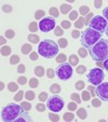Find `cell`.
<instances>
[{"label": "cell", "mask_w": 108, "mask_h": 122, "mask_svg": "<svg viewBox=\"0 0 108 122\" xmlns=\"http://www.w3.org/2000/svg\"><path fill=\"white\" fill-rule=\"evenodd\" d=\"M89 54L95 62H104L108 58V39L101 38L93 46L90 48Z\"/></svg>", "instance_id": "6da1fadb"}, {"label": "cell", "mask_w": 108, "mask_h": 122, "mask_svg": "<svg viewBox=\"0 0 108 122\" xmlns=\"http://www.w3.org/2000/svg\"><path fill=\"white\" fill-rule=\"evenodd\" d=\"M38 53L44 58H53L58 53V44L52 39H44L38 46Z\"/></svg>", "instance_id": "7a4b0ae2"}, {"label": "cell", "mask_w": 108, "mask_h": 122, "mask_svg": "<svg viewBox=\"0 0 108 122\" xmlns=\"http://www.w3.org/2000/svg\"><path fill=\"white\" fill-rule=\"evenodd\" d=\"M24 113V108L22 105H16V104H8L7 106L1 111V119L5 122H15V120L20 116Z\"/></svg>", "instance_id": "3957f363"}, {"label": "cell", "mask_w": 108, "mask_h": 122, "mask_svg": "<svg viewBox=\"0 0 108 122\" xmlns=\"http://www.w3.org/2000/svg\"><path fill=\"white\" fill-rule=\"evenodd\" d=\"M101 36L102 34L99 31H96V30L92 29V28L87 27L81 34V38H80L81 44H82L83 48L90 49L101 39Z\"/></svg>", "instance_id": "277c9868"}, {"label": "cell", "mask_w": 108, "mask_h": 122, "mask_svg": "<svg viewBox=\"0 0 108 122\" xmlns=\"http://www.w3.org/2000/svg\"><path fill=\"white\" fill-rule=\"evenodd\" d=\"M55 75L60 80H68L72 76V67L69 63H62L56 67Z\"/></svg>", "instance_id": "5b68a950"}, {"label": "cell", "mask_w": 108, "mask_h": 122, "mask_svg": "<svg viewBox=\"0 0 108 122\" xmlns=\"http://www.w3.org/2000/svg\"><path fill=\"white\" fill-rule=\"evenodd\" d=\"M87 79L90 82V84L96 85L97 86V85L101 84V83L103 82V80L105 79V74H104V71L99 67H96V68L91 69V70L87 72Z\"/></svg>", "instance_id": "8992f818"}, {"label": "cell", "mask_w": 108, "mask_h": 122, "mask_svg": "<svg viewBox=\"0 0 108 122\" xmlns=\"http://www.w3.org/2000/svg\"><path fill=\"white\" fill-rule=\"evenodd\" d=\"M89 27L92 28V29L99 31L102 34L103 31H106V28H107V21L104 19L103 16L101 15H95L93 16L91 21L89 23Z\"/></svg>", "instance_id": "52a82bcc"}, {"label": "cell", "mask_w": 108, "mask_h": 122, "mask_svg": "<svg viewBox=\"0 0 108 122\" xmlns=\"http://www.w3.org/2000/svg\"><path fill=\"white\" fill-rule=\"evenodd\" d=\"M48 109L52 112H60L63 108H64V101L61 98L60 96L53 95L48 98Z\"/></svg>", "instance_id": "ba28073f"}, {"label": "cell", "mask_w": 108, "mask_h": 122, "mask_svg": "<svg viewBox=\"0 0 108 122\" xmlns=\"http://www.w3.org/2000/svg\"><path fill=\"white\" fill-rule=\"evenodd\" d=\"M55 27H56V21L53 17H46V19H42L39 22V29L42 32H49L51 30L55 29Z\"/></svg>", "instance_id": "9c48e42d"}, {"label": "cell", "mask_w": 108, "mask_h": 122, "mask_svg": "<svg viewBox=\"0 0 108 122\" xmlns=\"http://www.w3.org/2000/svg\"><path fill=\"white\" fill-rule=\"evenodd\" d=\"M95 94L103 102H108V82H102L95 88Z\"/></svg>", "instance_id": "30bf717a"}, {"label": "cell", "mask_w": 108, "mask_h": 122, "mask_svg": "<svg viewBox=\"0 0 108 122\" xmlns=\"http://www.w3.org/2000/svg\"><path fill=\"white\" fill-rule=\"evenodd\" d=\"M21 121L22 122H30V121H31V117H30L28 113L24 112V113H22V115L15 120V122H21Z\"/></svg>", "instance_id": "8fae6325"}, {"label": "cell", "mask_w": 108, "mask_h": 122, "mask_svg": "<svg viewBox=\"0 0 108 122\" xmlns=\"http://www.w3.org/2000/svg\"><path fill=\"white\" fill-rule=\"evenodd\" d=\"M31 50H32V46H31V44H29V43H25L22 46V53L25 54V55L29 54L30 52H31Z\"/></svg>", "instance_id": "7c38bea8"}, {"label": "cell", "mask_w": 108, "mask_h": 122, "mask_svg": "<svg viewBox=\"0 0 108 122\" xmlns=\"http://www.w3.org/2000/svg\"><path fill=\"white\" fill-rule=\"evenodd\" d=\"M68 62L71 66H77L78 63H79V58H78L77 55H74V54H72V55H70L68 57Z\"/></svg>", "instance_id": "4fadbf2b"}, {"label": "cell", "mask_w": 108, "mask_h": 122, "mask_svg": "<svg viewBox=\"0 0 108 122\" xmlns=\"http://www.w3.org/2000/svg\"><path fill=\"white\" fill-rule=\"evenodd\" d=\"M50 91L53 94H58V93L61 92V85L57 84V83H53L50 86Z\"/></svg>", "instance_id": "5bb4252c"}, {"label": "cell", "mask_w": 108, "mask_h": 122, "mask_svg": "<svg viewBox=\"0 0 108 122\" xmlns=\"http://www.w3.org/2000/svg\"><path fill=\"white\" fill-rule=\"evenodd\" d=\"M27 39L29 40L31 43L37 44L38 42H39V36H37V35H35V34H30L27 36Z\"/></svg>", "instance_id": "9a60e30c"}, {"label": "cell", "mask_w": 108, "mask_h": 122, "mask_svg": "<svg viewBox=\"0 0 108 122\" xmlns=\"http://www.w3.org/2000/svg\"><path fill=\"white\" fill-rule=\"evenodd\" d=\"M46 71H44V68L42 66H37L35 68V75L38 77H43Z\"/></svg>", "instance_id": "2e32d148"}, {"label": "cell", "mask_w": 108, "mask_h": 122, "mask_svg": "<svg viewBox=\"0 0 108 122\" xmlns=\"http://www.w3.org/2000/svg\"><path fill=\"white\" fill-rule=\"evenodd\" d=\"M60 10H61V13L68 14L69 12H70V10H71V7L69 5H65V3H63V5H61Z\"/></svg>", "instance_id": "e0dca14e"}, {"label": "cell", "mask_w": 108, "mask_h": 122, "mask_svg": "<svg viewBox=\"0 0 108 122\" xmlns=\"http://www.w3.org/2000/svg\"><path fill=\"white\" fill-rule=\"evenodd\" d=\"M77 115H78V117L80 118V119H82V120L87 119V110H85L84 108H79L78 110H77Z\"/></svg>", "instance_id": "ac0fdd59"}, {"label": "cell", "mask_w": 108, "mask_h": 122, "mask_svg": "<svg viewBox=\"0 0 108 122\" xmlns=\"http://www.w3.org/2000/svg\"><path fill=\"white\" fill-rule=\"evenodd\" d=\"M44 15H46V12L43 10H37V11L35 12V19L36 20H40L41 21L44 17Z\"/></svg>", "instance_id": "d6986e66"}, {"label": "cell", "mask_w": 108, "mask_h": 122, "mask_svg": "<svg viewBox=\"0 0 108 122\" xmlns=\"http://www.w3.org/2000/svg\"><path fill=\"white\" fill-rule=\"evenodd\" d=\"M79 12H80L81 16H84V15H87L90 13V8L87 5H81L80 9H79Z\"/></svg>", "instance_id": "ffe728a7"}, {"label": "cell", "mask_w": 108, "mask_h": 122, "mask_svg": "<svg viewBox=\"0 0 108 122\" xmlns=\"http://www.w3.org/2000/svg\"><path fill=\"white\" fill-rule=\"evenodd\" d=\"M49 13H50V15L52 16V17H57V16L60 15V11H58V9H57V8H55V7L50 8Z\"/></svg>", "instance_id": "44dd1931"}, {"label": "cell", "mask_w": 108, "mask_h": 122, "mask_svg": "<svg viewBox=\"0 0 108 122\" xmlns=\"http://www.w3.org/2000/svg\"><path fill=\"white\" fill-rule=\"evenodd\" d=\"M10 53H11V48H10V46H3L2 48H1V55L8 56V55H10Z\"/></svg>", "instance_id": "7402d4cb"}, {"label": "cell", "mask_w": 108, "mask_h": 122, "mask_svg": "<svg viewBox=\"0 0 108 122\" xmlns=\"http://www.w3.org/2000/svg\"><path fill=\"white\" fill-rule=\"evenodd\" d=\"M83 25H84V17H79L78 20L76 21V23H75V27H77L79 29V28H82Z\"/></svg>", "instance_id": "603a6c76"}, {"label": "cell", "mask_w": 108, "mask_h": 122, "mask_svg": "<svg viewBox=\"0 0 108 122\" xmlns=\"http://www.w3.org/2000/svg\"><path fill=\"white\" fill-rule=\"evenodd\" d=\"M63 119H64L65 121H72V120L75 119V115L71 112H66L63 116Z\"/></svg>", "instance_id": "cb8c5ba5"}, {"label": "cell", "mask_w": 108, "mask_h": 122, "mask_svg": "<svg viewBox=\"0 0 108 122\" xmlns=\"http://www.w3.org/2000/svg\"><path fill=\"white\" fill-rule=\"evenodd\" d=\"M8 89H9L10 92H16V91L19 90V86H17V84L14 82H10L9 84H8Z\"/></svg>", "instance_id": "d4e9b609"}, {"label": "cell", "mask_w": 108, "mask_h": 122, "mask_svg": "<svg viewBox=\"0 0 108 122\" xmlns=\"http://www.w3.org/2000/svg\"><path fill=\"white\" fill-rule=\"evenodd\" d=\"M66 60H67V56L65 55V54H63V53L58 54V55L56 56V62L60 63V64H62V63H65V62H66Z\"/></svg>", "instance_id": "484cf974"}, {"label": "cell", "mask_w": 108, "mask_h": 122, "mask_svg": "<svg viewBox=\"0 0 108 122\" xmlns=\"http://www.w3.org/2000/svg\"><path fill=\"white\" fill-rule=\"evenodd\" d=\"M25 97L27 101H34L36 95H35V93L32 92V91H27V92L25 93Z\"/></svg>", "instance_id": "4316f807"}, {"label": "cell", "mask_w": 108, "mask_h": 122, "mask_svg": "<svg viewBox=\"0 0 108 122\" xmlns=\"http://www.w3.org/2000/svg\"><path fill=\"white\" fill-rule=\"evenodd\" d=\"M81 96H82V101H84V102H87L91 99V94H90L89 91H82Z\"/></svg>", "instance_id": "83f0119b"}, {"label": "cell", "mask_w": 108, "mask_h": 122, "mask_svg": "<svg viewBox=\"0 0 108 122\" xmlns=\"http://www.w3.org/2000/svg\"><path fill=\"white\" fill-rule=\"evenodd\" d=\"M57 44H58V46L60 48H66L67 46V44H68V41H67V39H65V38H61L60 40H58V42H57Z\"/></svg>", "instance_id": "f1b7e54d"}, {"label": "cell", "mask_w": 108, "mask_h": 122, "mask_svg": "<svg viewBox=\"0 0 108 122\" xmlns=\"http://www.w3.org/2000/svg\"><path fill=\"white\" fill-rule=\"evenodd\" d=\"M5 38H8V39H13L14 36H15V32H14L13 29H8L7 31H5Z\"/></svg>", "instance_id": "f546056e"}, {"label": "cell", "mask_w": 108, "mask_h": 122, "mask_svg": "<svg viewBox=\"0 0 108 122\" xmlns=\"http://www.w3.org/2000/svg\"><path fill=\"white\" fill-rule=\"evenodd\" d=\"M29 30L30 31H32V32H35V31H37L38 30V28H39V25H38L36 22H31V23L29 24Z\"/></svg>", "instance_id": "4dcf8cb0"}, {"label": "cell", "mask_w": 108, "mask_h": 122, "mask_svg": "<svg viewBox=\"0 0 108 122\" xmlns=\"http://www.w3.org/2000/svg\"><path fill=\"white\" fill-rule=\"evenodd\" d=\"M38 84H39V81H38V79L31 78L29 80V86H30V88H37Z\"/></svg>", "instance_id": "1f68e13d"}, {"label": "cell", "mask_w": 108, "mask_h": 122, "mask_svg": "<svg viewBox=\"0 0 108 122\" xmlns=\"http://www.w3.org/2000/svg\"><path fill=\"white\" fill-rule=\"evenodd\" d=\"M70 98L72 99L74 102H76L77 104H80L81 103V98H80V95L77 94V93H72L70 96Z\"/></svg>", "instance_id": "d6a6232c"}, {"label": "cell", "mask_w": 108, "mask_h": 122, "mask_svg": "<svg viewBox=\"0 0 108 122\" xmlns=\"http://www.w3.org/2000/svg\"><path fill=\"white\" fill-rule=\"evenodd\" d=\"M23 97H24V92L23 91H19V92L16 93L15 96H14V101L15 102H21Z\"/></svg>", "instance_id": "836d02e7"}, {"label": "cell", "mask_w": 108, "mask_h": 122, "mask_svg": "<svg viewBox=\"0 0 108 122\" xmlns=\"http://www.w3.org/2000/svg\"><path fill=\"white\" fill-rule=\"evenodd\" d=\"M20 62V56L19 55H12L11 56V58H10V63H11L12 65H15V64H17V63Z\"/></svg>", "instance_id": "e575fe53"}, {"label": "cell", "mask_w": 108, "mask_h": 122, "mask_svg": "<svg viewBox=\"0 0 108 122\" xmlns=\"http://www.w3.org/2000/svg\"><path fill=\"white\" fill-rule=\"evenodd\" d=\"M63 34H64V29L60 26H56L55 29H54V35L55 36H63Z\"/></svg>", "instance_id": "d590c367"}, {"label": "cell", "mask_w": 108, "mask_h": 122, "mask_svg": "<svg viewBox=\"0 0 108 122\" xmlns=\"http://www.w3.org/2000/svg\"><path fill=\"white\" fill-rule=\"evenodd\" d=\"M75 88L78 91H82L83 88H84V82L83 81H77L76 84H75Z\"/></svg>", "instance_id": "8d00e7d4"}, {"label": "cell", "mask_w": 108, "mask_h": 122, "mask_svg": "<svg viewBox=\"0 0 108 122\" xmlns=\"http://www.w3.org/2000/svg\"><path fill=\"white\" fill-rule=\"evenodd\" d=\"M49 119L51 120V121H58L60 120V116L57 115V113H49Z\"/></svg>", "instance_id": "74e56055"}, {"label": "cell", "mask_w": 108, "mask_h": 122, "mask_svg": "<svg viewBox=\"0 0 108 122\" xmlns=\"http://www.w3.org/2000/svg\"><path fill=\"white\" fill-rule=\"evenodd\" d=\"M78 53H79V55H80L82 58H85V57H87V54H89V53H87V50H85L84 48H80V49H79Z\"/></svg>", "instance_id": "f35d334b"}, {"label": "cell", "mask_w": 108, "mask_h": 122, "mask_svg": "<svg viewBox=\"0 0 108 122\" xmlns=\"http://www.w3.org/2000/svg\"><path fill=\"white\" fill-rule=\"evenodd\" d=\"M67 108H68L70 111L76 110V109H77V103H76V102H74V101L70 102V103L68 104V106H67Z\"/></svg>", "instance_id": "ab89813d"}, {"label": "cell", "mask_w": 108, "mask_h": 122, "mask_svg": "<svg viewBox=\"0 0 108 122\" xmlns=\"http://www.w3.org/2000/svg\"><path fill=\"white\" fill-rule=\"evenodd\" d=\"M21 105H22V107L24 108V110H25V111H28V110H30V109H31V105H30L28 102H22Z\"/></svg>", "instance_id": "60d3db41"}, {"label": "cell", "mask_w": 108, "mask_h": 122, "mask_svg": "<svg viewBox=\"0 0 108 122\" xmlns=\"http://www.w3.org/2000/svg\"><path fill=\"white\" fill-rule=\"evenodd\" d=\"M69 20H71V21L78 20V12L77 11H71L70 13H69Z\"/></svg>", "instance_id": "b9f144b4"}, {"label": "cell", "mask_w": 108, "mask_h": 122, "mask_svg": "<svg viewBox=\"0 0 108 122\" xmlns=\"http://www.w3.org/2000/svg\"><path fill=\"white\" fill-rule=\"evenodd\" d=\"M46 76H48L50 79L54 78V76H55V70L52 68H49L48 70H46Z\"/></svg>", "instance_id": "7bdbcfd3"}, {"label": "cell", "mask_w": 108, "mask_h": 122, "mask_svg": "<svg viewBox=\"0 0 108 122\" xmlns=\"http://www.w3.org/2000/svg\"><path fill=\"white\" fill-rule=\"evenodd\" d=\"M46 106L44 105V104H42V103H38L37 105H36V109H37L38 111H44L46 110Z\"/></svg>", "instance_id": "ee69618b"}, {"label": "cell", "mask_w": 108, "mask_h": 122, "mask_svg": "<svg viewBox=\"0 0 108 122\" xmlns=\"http://www.w3.org/2000/svg\"><path fill=\"white\" fill-rule=\"evenodd\" d=\"M85 70H87V67H85V66H82V65H81V66L77 67V74H79V75L84 74Z\"/></svg>", "instance_id": "f6af8a7d"}, {"label": "cell", "mask_w": 108, "mask_h": 122, "mask_svg": "<svg viewBox=\"0 0 108 122\" xmlns=\"http://www.w3.org/2000/svg\"><path fill=\"white\" fill-rule=\"evenodd\" d=\"M48 93H46V92H41L39 94V99L41 102H44V101H48Z\"/></svg>", "instance_id": "bcb514c9"}, {"label": "cell", "mask_w": 108, "mask_h": 122, "mask_svg": "<svg viewBox=\"0 0 108 122\" xmlns=\"http://www.w3.org/2000/svg\"><path fill=\"white\" fill-rule=\"evenodd\" d=\"M61 27L63 28V29H68L69 27H70V22L69 21H63L62 23H61Z\"/></svg>", "instance_id": "7dc6e473"}, {"label": "cell", "mask_w": 108, "mask_h": 122, "mask_svg": "<svg viewBox=\"0 0 108 122\" xmlns=\"http://www.w3.org/2000/svg\"><path fill=\"white\" fill-rule=\"evenodd\" d=\"M92 105H93L94 107H101L102 102L99 101L98 98H93V99H92Z\"/></svg>", "instance_id": "c3c4849f"}, {"label": "cell", "mask_w": 108, "mask_h": 122, "mask_svg": "<svg viewBox=\"0 0 108 122\" xmlns=\"http://www.w3.org/2000/svg\"><path fill=\"white\" fill-rule=\"evenodd\" d=\"M80 36H81V34L79 32V30H78V29L72 30V31H71V37L74 38V39H77V38H79Z\"/></svg>", "instance_id": "681fc988"}, {"label": "cell", "mask_w": 108, "mask_h": 122, "mask_svg": "<svg viewBox=\"0 0 108 122\" xmlns=\"http://www.w3.org/2000/svg\"><path fill=\"white\" fill-rule=\"evenodd\" d=\"M2 10H3V12H5V13H10V12L12 11V7L10 5H5L2 7Z\"/></svg>", "instance_id": "f907efd6"}, {"label": "cell", "mask_w": 108, "mask_h": 122, "mask_svg": "<svg viewBox=\"0 0 108 122\" xmlns=\"http://www.w3.org/2000/svg\"><path fill=\"white\" fill-rule=\"evenodd\" d=\"M94 89L95 88L93 86L92 84H90L89 86H87V90H89V92L91 93V96H95V95H96V94H95V90H94Z\"/></svg>", "instance_id": "816d5d0a"}, {"label": "cell", "mask_w": 108, "mask_h": 122, "mask_svg": "<svg viewBox=\"0 0 108 122\" xmlns=\"http://www.w3.org/2000/svg\"><path fill=\"white\" fill-rule=\"evenodd\" d=\"M92 17H93V13H92V12H90V13L87 15V17L84 19V24L89 25V23H90V19H92Z\"/></svg>", "instance_id": "f5cc1de1"}, {"label": "cell", "mask_w": 108, "mask_h": 122, "mask_svg": "<svg viewBox=\"0 0 108 122\" xmlns=\"http://www.w3.org/2000/svg\"><path fill=\"white\" fill-rule=\"evenodd\" d=\"M17 82H19L20 84L24 85L26 82H27V79H26V77H23V76H22V77H20V78L17 79Z\"/></svg>", "instance_id": "db71d44e"}, {"label": "cell", "mask_w": 108, "mask_h": 122, "mask_svg": "<svg viewBox=\"0 0 108 122\" xmlns=\"http://www.w3.org/2000/svg\"><path fill=\"white\" fill-rule=\"evenodd\" d=\"M17 71H19L20 74H23V72H25V65H24V64L19 65V67H17Z\"/></svg>", "instance_id": "11a10c76"}, {"label": "cell", "mask_w": 108, "mask_h": 122, "mask_svg": "<svg viewBox=\"0 0 108 122\" xmlns=\"http://www.w3.org/2000/svg\"><path fill=\"white\" fill-rule=\"evenodd\" d=\"M103 17L108 22V7H106L105 9L103 10Z\"/></svg>", "instance_id": "9f6ffc18"}, {"label": "cell", "mask_w": 108, "mask_h": 122, "mask_svg": "<svg viewBox=\"0 0 108 122\" xmlns=\"http://www.w3.org/2000/svg\"><path fill=\"white\" fill-rule=\"evenodd\" d=\"M30 60L31 61H37L38 60V53L37 52H31V53H30Z\"/></svg>", "instance_id": "6f0895ef"}, {"label": "cell", "mask_w": 108, "mask_h": 122, "mask_svg": "<svg viewBox=\"0 0 108 122\" xmlns=\"http://www.w3.org/2000/svg\"><path fill=\"white\" fill-rule=\"evenodd\" d=\"M102 5H103V2H102L101 0H95L94 1V7L96 8V9H99V8L102 7Z\"/></svg>", "instance_id": "680465c9"}, {"label": "cell", "mask_w": 108, "mask_h": 122, "mask_svg": "<svg viewBox=\"0 0 108 122\" xmlns=\"http://www.w3.org/2000/svg\"><path fill=\"white\" fill-rule=\"evenodd\" d=\"M103 65H104V68H105L106 70H108V58H107L106 61H104Z\"/></svg>", "instance_id": "91938a15"}, {"label": "cell", "mask_w": 108, "mask_h": 122, "mask_svg": "<svg viewBox=\"0 0 108 122\" xmlns=\"http://www.w3.org/2000/svg\"><path fill=\"white\" fill-rule=\"evenodd\" d=\"M96 65H97V67H99V68H101V67H104V65L102 64V62H96Z\"/></svg>", "instance_id": "94428289"}, {"label": "cell", "mask_w": 108, "mask_h": 122, "mask_svg": "<svg viewBox=\"0 0 108 122\" xmlns=\"http://www.w3.org/2000/svg\"><path fill=\"white\" fill-rule=\"evenodd\" d=\"M0 41H1V44H5V39L3 37L0 38Z\"/></svg>", "instance_id": "6125c7cd"}, {"label": "cell", "mask_w": 108, "mask_h": 122, "mask_svg": "<svg viewBox=\"0 0 108 122\" xmlns=\"http://www.w3.org/2000/svg\"><path fill=\"white\" fill-rule=\"evenodd\" d=\"M0 85H1V88H0V90H3V89H5V84H3V82L0 83Z\"/></svg>", "instance_id": "be15d7a7"}, {"label": "cell", "mask_w": 108, "mask_h": 122, "mask_svg": "<svg viewBox=\"0 0 108 122\" xmlns=\"http://www.w3.org/2000/svg\"><path fill=\"white\" fill-rule=\"evenodd\" d=\"M106 35L108 36V25H107V28H106Z\"/></svg>", "instance_id": "e7e4bbea"}]
</instances>
